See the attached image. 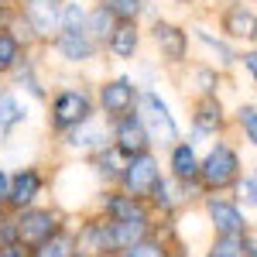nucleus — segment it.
I'll list each match as a JSON object with an SVG mask.
<instances>
[{"label":"nucleus","instance_id":"1","mask_svg":"<svg viewBox=\"0 0 257 257\" xmlns=\"http://www.w3.org/2000/svg\"><path fill=\"white\" fill-rule=\"evenodd\" d=\"M240 172H243V165H240L237 148H233V144H226V141H216V144L206 151V158H199L196 185H199V192L216 196V192L230 189V185L237 182Z\"/></svg>","mask_w":257,"mask_h":257},{"label":"nucleus","instance_id":"2","mask_svg":"<svg viewBox=\"0 0 257 257\" xmlns=\"http://www.w3.org/2000/svg\"><path fill=\"white\" fill-rule=\"evenodd\" d=\"M93 113H96L93 96L82 86H65L48 103V123H52L55 134H69V131L82 127L86 120H93Z\"/></svg>","mask_w":257,"mask_h":257},{"label":"nucleus","instance_id":"3","mask_svg":"<svg viewBox=\"0 0 257 257\" xmlns=\"http://www.w3.org/2000/svg\"><path fill=\"white\" fill-rule=\"evenodd\" d=\"M14 219V237L18 243L31 254L35 247H41L45 240H52L55 233L65 230L59 209H45V206H31V209H21V213H11Z\"/></svg>","mask_w":257,"mask_h":257},{"label":"nucleus","instance_id":"4","mask_svg":"<svg viewBox=\"0 0 257 257\" xmlns=\"http://www.w3.org/2000/svg\"><path fill=\"white\" fill-rule=\"evenodd\" d=\"M138 117L144 123V134L151 141V148L161 144V148H172L178 144V123L168 110V103L161 99L158 89H144L138 96Z\"/></svg>","mask_w":257,"mask_h":257},{"label":"nucleus","instance_id":"5","mask_svg":"<svg viewBox=\"0 0 257 257\" xmlns=\"http://www.w3.org/2000/svg\"><path fill=\"white\" fill-rule=\"evenodd\" d=\"M161 178V161L155 151H144V155H134V158H123V168H120V192L131 199H148L151 185Z\"/></svg>","mask_w":257,"mask_h":257},{"label":"nucleus","instance_id":"6","mask_svg":"<svg viewBox=\"0 0 257 257\" xmlns=\"http://www.w3.org/2000/svg\"><path fill=\"white\" fill-rule=\"evenodd\" d=\"M18 18L35 41H55L62 31V0H18Z\"/></svg>","mask_w":257,"mask_h":257},{"label":"nucleus","instance_id":"7","mask_svg":"<svg viewBox=\"0 0 257 257\" xmlns=\"http://www.w3.org/2000/svg\"><path fill=\"white\" fill-rule=\"evenodd\" d=\"M138 96H141V86L131 76H113V79H106L99 86V110L113 123V120L138 110Z\"/></svg>","mask_w":257,"mask_h":257},{"label":"nucleus","instance_id":"8","mask_svg":"<svg viewBox=\"0 0 257 257\" xmlns=\"http://www.w3.org/2000/svg\"><path fill=\"white\" fill-rule=\"evenodd\" d=\"M206 219L213 223L216 237H243V233H250V223L243 216V209L226 196H206Z\"/></svg>","mask_w":257,"mask_h":257},{"label":"nucleus","instance_id":"9","mask_svg":"<svg viewBox=\"0 0 257 257\" xmlns=\"http://www.w3.org/2000/svg\"><path fill=\"white\" fill-rule=\"evenodd\" d=\"M110 148L117 151L120 158H134V155L151 151V141H148V134H144V123H141L138 110H134V113H127V117H120V120H113Z\"/></svg>","mask_w":257,"mask_h":257},{"label":"nucleus","instance_id":"10","mask_svg":"<svg viewBox=\"0 0 257 257\" xmlns=\"http://www.w3.org/2000/svg\"><path fill=\"white\" fill-rule=\"evenodd\" d=\"M45 192V175H41L35 165H24L11 175V189H7V213H21V209H31L38 196Z\"/></svg>","mask_w":257,"mask_h":257},{"label":"nucleus","instance_id":"11","mask_svg":"<svg viewBox=\"0 0 257 257\" xmlns=\"http://www.w3.org/2000/svg\"><path fill=\"white\" fill-rule=\"evenodd\" d=\"M151 41L158 45L161 59L168 62V65H182V62L189 59V31L185 28H178L172 21H155L151 24Z\"/></svg>","mask_w":257,"mask_h":257},{"label":"nucleus","instance_id":"12","mask_svg":"<svg viewBox=\"0 0 257 257\" xmlns=\"http://www.w3.org/2000/svg\"><path fill=\"white\" fill-rule=\"evenodd\" d=\"M99 216L117 219V223H151V209L141 199L123 196L120 189H106L99 199Z\"/></svg>","mask_w":257,"mask_h":257},{"label":"nucleus","instance_id":"13","mask_svg":"<svg viewBox=\"0 0 257 257\" xmlns=\"http://www.w3.org/2000/svg\"><path fill=\"white\" fill-rule=\"evenodd\" d=\"M219 28L226 38H237V41H254L257 35V11L250 0H233L226 4V11L219 14Z\"/></svg>","mask_w":257,"mask_h":257},{"label":"nucleus","instance_id":"14","mask_svg":"<svg viewBox=\"0 0 257 257\" xmlns=\"http://www.w3.org/2000/svg\"><path fill=\"white\" fill-rule=\"evenodd\" d=\"M52 48H55V55L62 62H69V65H82V62H93L96 59V45L93 38L86 35V28H76V31H59L55 41H52Z\"/></svg>","mask_w":257,"mask_h":257},{"label":"nucleus","instance_id":"15","mask_svg":"<svg viewBox=\"0 0 257 257\" xmlns=\"http://www.w3.org/2000/svg\"><path fill=\"white\" fill-rule=\"evenodd\" d=\"M226 123V113H223V99L219 96H196L192 103V131L196 138H216Z\"/></svg>","mask_w":257,"mask_h":257},{"label":"nucleus","instance_id":"16","mask_svg":"<svg viewBox=\"0 0 257 257\" xmlns=\"http://www.w3.org/2000/svg\"><path fill=\"white\" fill-rule=\"evenodd\" d=\"M168 168H172V182L178 185H196V172H199V155L192 141H178L168 148Z\"/></svg>","mask_w":257,"mask_h":257},{"label":"nucleus","instance_id":"17","mask_svg":"<svg viewBox=\"0 0 257 257\" xmlns=\"http://www.w3.org/2000/svg\"><path fill=\"white\" fill-rule=\"evenodd\" d=\"M103 48H106L113 59L131 62L134 55H138V48H141V28H138V24H131V21H117Z\"/></svg>","mask_w":257,"mask_h":257},{"label":"nucleus","instance_id":"18","mask_svg":"<svg viewBox=\"0 0 257 257\" xmlns=\"http://www.w3.org/2000/svg\"><path fill=\"white\" fill-rule=\"evenodd\" d=\"M21 123H28V103L14 89H4L0 86V141L11 138Z\"/></svg>","mask_w":257,"mask_h":257},{"label":"nucleus","instance_id":"19","mask_svg":"<svg viewBox=\"0 0 257 257\" xmlns=\"http://www.w3.org/2000/svg\"><path fill=\"white\" fill-rule=\"evenodd\" d=\"M65 144H69L72 151H89V155H96L99 148H106L110 141H106V131H103V123L93 117V120H86L82 127L69 131V134H65Z\"/></svg>","mask_w":257,"mask_h":257},{"label":"nucleus","instance_id":"20","mask_svg":"<svg viewBox=\"0 0 257 257\" xmlns=\"http://www.w3.org/2000/svg\"><path fill=\"white\" fill-rule=\"evenodd\" d=\"M28 55V48L21 45L14 28H0V76H11Z\"/></svg>","mask_w":257,"mask_h":257},{"label":"nucleus","instance_id":"21","mask_svg":"<svg viewBox=\"0 0 257 257\" xmlns=\"http://www.w3.org/2000/svg\"><path fill=\"white\" fill-rule=\"evenodd\" d=\"M206 257H257L254 254V233H243V237H213Z\"/></svg>","mask_w":257,"mask_h":257},{"label":"nucleus","instance_id":"22","mask_svg":"<svg viewBox=\"0 0 257 257\" xmlns=\"http://www.w3.org/2000/svg\"><path fill=\"white\" fill-rule=\"evenodd\" d=\"M113 24H117V21L110 18L103 7H86V35L93 38V45H96V48H103V45H106L110 31H113Z\"/></svg>","mask_w":257,"mask_h":257},{"label":"nucleus","instance_id":"23","mask_svg":"<svg viewBox=\"0 0 257 257\" xmlns=\"http://www.w3.org/2000/svg\"><path fill=\"white\" fill-rule=\"evenodd\" d=\"M96 7H103L113 21H131V24H138V18L148 11V0H96Z\"/></svg>","mask_w":257,"mask_h":257},{"label":"nucleus","instance_id":"24","mask_svg":"<svg viewBox=\"0 0 257 257\" xmlns=\"http://www.w3.org/2000/svg\"><path fill=\"white\" fill-rule=\"evenodd\" d=\"M76 254V240H72V230L65 226L62 233H55L52 240H45L41 247H35L28 257H72Z\"/></svg>","mask_w":257,"mask_h":257},{"label":"nucleus","instance_id":"25","mask_svg":"<svg viewBox=\"0 0 257 257\" xmlns=\"http://www.w3.org/2000/svg\"><path fill=\"white\" fill-rule=\"evenodd\" d=\"M192 35H196V38L202 41L209 52H216V55H219V65H233V62H237V52H233L226 41L219 38V35H213L206 24H192Z\"/></svg>","mask_w":257,"mask_h":257},{"label":"nucleus","instance_id":"26","mask_svg":"<svg viewBox=\"0 0 257 257\" xmlns=\"http://www.w3.org/2000/svg\"><path fill=\"white\" fill-rule=\"evenodd\" d=\"M93 168H96V175H103L106 182H117L120 168H123V158H120L117 151L106 144V148H99L96 155H93Z\"/></svg>","mask_w":257,"mask_h":257},{"label":"nucleus","instance_id":"27","mask_svg":"<svg viewBox=\"0 0 257 257\" xmlns=\"http://www.w3.org/2000/svg\"><path fill=\"white\" fill-rule=\"evenodd\" d=\"M120 257H172V250H168V243L161 237H155V233H148L144 240H138V243H131L127 250Z\"/></svg>","mask_w":257,"mask_h":257},{"label":"nucleus","instance_id":"28","mask_svg":"<svg viewBox=\"0 0 257 257\" xmlns=\"http://www.w3.org/2000/svg\"><path fill=\"white\" fill-rule=\"evenodd\" d=\"M192 82L199 86V96H216L219 93L216 65H192Z\"/></svg>","mask_w":257,"mask_h":257},{"label":"nucleus","instance_id":"29","mask_svg":"<svg viewBox=\"0 0 257 257\" xmlns=\"http://www.w3.org/2000/svg\"><path fill=\"white\" fill-rule=\"evenodd\" d=\"M237 185V206H247V209H254L257 206V175L254 172H240V178L233 182Z\"/></svg>","mask_w":257,"mask_h":257},{"label":"nucleus","instance_id":"30","mask_svg":"<svg viewBox=\"0 0 257 257\" xmlns=\"http://www.w3.org/2000/svg\"><path fill=\"white\" fill-rule=\"evenodd\" d=\"M237 123H240V131H243V138H247V144H257V106L254 103H240Z\"/></svg>","mask_w":257,"mask_h":257},{"label":"nucleus","instance_id":"31","mask_svg":"<svg viewBox=\"0 0 257 257\" xmlns=\"http://www.w3.org/2000/svg\"><path fill=\"white\" fill-rule=\"evenodd\" d=\"M7 189H11V172L0 168V213L7 209Z\"/></svg>","mask_w":257,"mask_h":257},{"label":"nucleus","instance_id":"32","mask_svg":"<svg viewBox=\"0 0 257 257\" xmlns=\"http://www.w3.org/2000/svg\"><path fill=\"white\" fill-rule=\"evenodd\" d=\"M243 65H247V72H250V76L257 72V55H254V52H247V55H243Z\"/></svg>","mask_w":257,"mask_h":257},{"label":"nucleus","instance_id":"33","mask_svg":"<svg viewBox=\"0 0 257 257\" xmlns=\"http://www.w3.org/2000/svg\"><path fill=\"white\" fill-rule=\"evenodd\" d=\"M7 21H11V7H7V4H0V28H11Z\"/></svg>","mask_w":257,"mask_h":257},{"label":"nucleus","instance_id":"34","mask_svg":"<svg viewBox=\"0 0 257 257\" xmlns=\"http://www.w3.org/2000/svg\"><path fill=\"white\" fill-rule=\"evenodd\" d=\"M93 257H120V254H93Z\"/></svg>","mask_w":257,"mask_h":257},{"label":"nucleus","instance_id":"35","mask_svg":"<svg viewBox=\"0 0 257 257\" xmlns=\"http://www.w3.org/2000/svg\"><path fill=\"white\" fill-rule=\"evenodd\" d=\"M0 4H7V7H11V4H18V0H0Z\"/></svg>","mask_w":257,"mask_h":257},{"label":"nucleus","instance_id":"36","mask_svg":"<svg viewBox=\"0 0 257 257\" xmlns=\"http://www.w3.org/2000/svg\"><path fill=\"white\" fill-rule=\"evenodd\" d=\"M72 257H86V254H79V250H76V254H72Z\"/></svg>","mask_w":257,"mask_h":257}]
</instances>
